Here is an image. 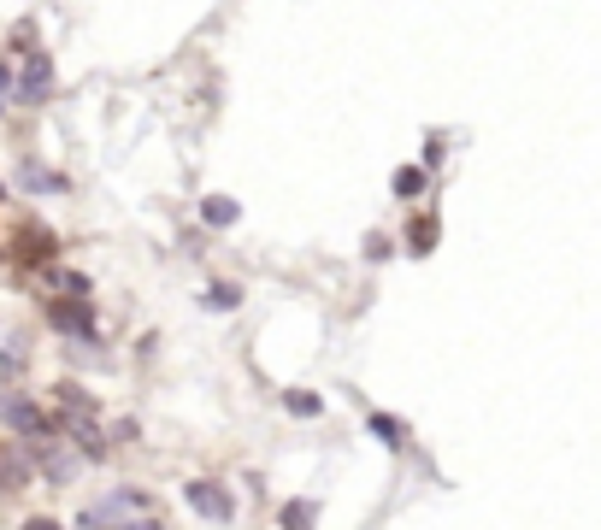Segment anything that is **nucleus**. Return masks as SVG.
I'll return each instance as SVG.
<instances>
[{"mask_svg":"<svg viewBox=\"0 0 601 530\" xmlns=\"http://www.w3.org/2000/svg\"><path fill=\"white\" fill-rule=\"evenodd\" d=\"M47 89H54V65H47L42 54H30V65H24V95H30V100H42Z\"/></svg>","mask_w":601,"mask_h":530,"instance_id":"0eeeda50","label":"nucleus"},{"mask_svg":"<svg viewBox=\"0 0 601 530\" xmlns=\"http://www.w3.org/2000/svg\"><path fill=\"white\" fill-rule=\"evenodd\" d=\"M47 324H54V330H65V336H89V330H95V319H89V301H65V295L47 307Z\"/></svg>","mask_w":601,"mask_h":530,"instance_id":"39448f33","label":"nucleus"},{"mask_svg":"<svg viewBox=\"0 0 601 530\" xmlns=\"http://www.w3.org/2000/svg\"><path fill=\"white\" fill-rule=\"evenodd\" d=\"M283 406H289L295 419H319V395H307V389H289V395H283Z\"/></svg>","mask_w":601,"mask_h":530,"instance_id":"f8f14e48","label":"nucleus"},{"mask_svg":"<svg viewBox=\"0 0 601 530\" xmlns=\"http://www.w3.org/2000/svg\"><path fill=\"white\" fill-rule=\"evenodd\" d=\"M390 189H395L401 201H419V195H425V171H419V166H401V171L390 177Z\"/></svg>","mask_w":601,"mask_h":530,"instance_id":"9d476101","label":"nucleus"},{"mask_svg":"<svg viewBox=\"0 0 601 530\" xmlns=\"http://www.w3.org/2000/svg\"><path fill=\"white\" fill-rule=\"evenodd\" d=\"M236 212H242V207H236L230 195H212L207 207H201V218H207V224H236Z\"/></svg>","mask_w":601,"mask_h":530,"instance_id":"9b49d317","label":"nucleus"},{"mask_svg":"<svg viewBox=\"0 0 601 530\" xmlns=\"http://www.w3.org/2000/svg\"><path fill=\"white\" fill-rule=\"evenodd\" d=\"M112 530H159L154 518H136V525H112Z\"/></svg>","mask_w":601,"mask_h":530,"instance_id":"dca6fc26","label":"nucleus"},{"mask_svg":"<svg viewBox=\"0 0 601 530\" xmlns=\"http://www.w3.org/2000/svg\"><path fill=\"white\" fill-rule=\"evenodd\" d=\"M183 501L195 507L207 525H230V513H236V501L224 495V483H212V477H195V483H183Z\"/></svg>","mask_w":601,"mask_h":530,"instance_id":"f257e3e1","label":"nucleus"},{"mask_svg":"<svg viewBox=\"0 0 601 530\" xmlns=\"http://www.w3.org/2000/svg\"><path fill=\"white\" fill-rule=\"evenodd\" d=\"M6 83H13V71H6V59H0V95H6Z\"/></svg>","mask_w":601,"mask_h":530,"instance_id":"a211bd4d","label":"nucleus"},{"mask_svg":"<svg viewBox=\"0 0 601 530\" xmlns=\"http://www.w3.org/2000/svg\"><path fill=\"white\" fill-rule=\"evenodd\" d=\"M136 507H142V495H112V501H100L95 513H83V530H95V525H130Z\"/></svg>","mask_w":601,"mask_h":530,"instance_id":"423d86ee","label":"nucleus"},{"mask_svg":"<svg viewBox=\"0 0 601 530\" xmlns=\"http://www.w3.org/2000/svg\"><path fill=\"white\" fill-rule=\"evenodd\" d=\"M313 525V501H289L283 507V530H307Z\"/></svg>","mask_w":601,"mask_h":530,"instance_id":"4468645a","label":"nucleus"},{"mask_svg":"<svg viewBox=\"0 0 601 530\" xmlns=\"http://www.w3.org/2000/svg\"><path fill=\"white\" fill-rule=\"evenodd\" d=\"M18 253H24V265H47L54 260V236H47V230H24V236H18Z\"/></svg>","mask_w":601,"mask_h":530,"instance_id":"6e6552de","label":"nucleus"},{"mask_svg":"<svg viewBox=\"0 0 601 530\" xmlns=\"http://www.w3.org/2000/svg\"><path fill=\"white\" fill-rule=\"evenodd\" d=\"M24 530H59V525H54V518H30Z\"/></svg>","mask_w":601,"mask_h":530,"instance_id":"f3484780","label":"nucleus"},{"mask_svg":"<svg viewBox=\"0 0 601 530\" xmlns=\"http://www.w3.org/2000/svg\"><path fill=\"white\" fill-rule=\"evenodd\" d=\"M54 431H65L71 442H77V448L89 454V460H100V454H107V436H100V431H95V419H89V413H77V406H65V413H59Z\"/></svg>","mask_w":601,"mask_h":530,"instance_id":"7ed1b4c3","label":"nucleus"},{"mask_svg":"<svg viewBox=\"0 0 601 530\" xmlns=\"http://www.w3.org/2000/svg\"><path fill=\"white\" fill-rule=\"evenodd\" d=\"M407 242H413V253H431V242H436V218H419L413 230H407Z\"/></svg>","mask_w":601,"mask_h":530,"instance_id":"ddd939ff","label":"nucleus"},{"mask_svg":"<svg viewBox=\"0 0 601 530\" xmlns=\"http://www.w3.org/2000/svg\"><path fill=\"white\" fill-rule=\"evenodd\" d=\"M372 431H378L383 442H401V431H395V419H372Z\"/></svg>","mask_w":601,"mask_h":530,"instance_id":"2eb2a0df","label":"nucleus"},{"mask_svg":"<svg viewBox=\"0 0 601 530\" xmlns=\"http://www.w3.org/2000/svg\"><path fill=\"white\" fill-rule=\"evenodd\" d=\"M0 413H6V424H13L18 436H30V442H54V419H47L36 401H6Z\"/></svg>","mask_w":601,"mask_h":530,"instance_id":"f03ea898","label":"nucleus"},{"mask_svg":"<svg viewBox=\"0 0 601 530\" xmlns=\"http://www.w3.org/2000/svg\"><path fill=\"white\" fill-rule=\"evenodd\" d=\"M201 307H207V312H236L242 307V289H236V283H212V289L201 295Z\"/></svg>","mask_w":601,"mask_h":530,"instance_id":"1a4fd4ad","label":"nucleus"},{"mask_svg":"<svg viewBox=\"0 0 601 530\" xmlns=\"http://www.w3.org/2000/svg\"><path fill=\"white\" fill-rule=\"evenodd\" d=\"M24 483H36V466H30V454L18 442H0V489L6 495H18Z\"/></svg>","mask_w":601,"mask_h":530,"instance_id":"20e7f679","label":"nucleus"}]
</instances>
